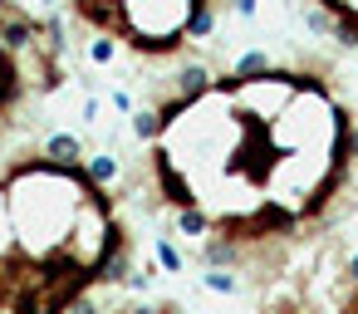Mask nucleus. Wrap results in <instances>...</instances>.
<instances>
[{"mask_svg": "<svg viewBox=\"0 0 358 314\" xmlns=\"http://www.w3.org/2000/svg\"><path fill=\"white\" fill-rule=\"evenodd\" d=\"M324 10V20L334 25V45L338 50H358V0H294V10Z\"/></svg>", "mask_w": 358, "mask_h": 314, "instance_id": "obj_1", "label": "nucleus"}, {"mask_svg": "<svg viewBox=\"0 0 358 314\" xmlns=\"http://www.w3.org/2000/svg\"><path fill=\"white\" fill-rule=\"evenodd\" d=\"M69 6H74V15H79V20H84L94 35H99V30H103V20L113 15V6H118V0H69ZM201 6H206L211 15H221V10H231V0H201Z\"/></svg>", "mask_w": 358, "mask_h": 314, "instance_id": "obj_2", "label": "nucleus"}, {"mask_svg": "<svg viewBox=\"0 0 358 314\" xmlns=\"http://www.w3.org/2000/svg\"><path fill=\"white\" fill-rule=\"evenodd\" d=\"M45 152H50L55 162H84V143H79L74 133H50V138H45Z\"/></svg>", "mask_w": 358, "mask_h": 314, "instance_id": "obj_3", "label": "nucleus"}, {"mask_svg": "<svg viewBox=\"0 0 358 314\" xmlns=\"http://www.w3.org/2000/svg\"><path fill=\"white\" fill-rule=\"evenodd\" d=\"M84 167H89V177H94L99 187H113V182L123 177V162H118L113 152H94V157H89Z\"/></svg>", "mask_w": 358, "mask_h": 314, "instance_id": "obj_4", "label": "nucleus"}, {"mask_svg": "<svg viewBox=\"0 0 358 314\" xmlns=\"http://www.w3.org/2000/svg\"><path fill=\"white\" fill-rule=\"evenodd\" d=\"M177 231L187 241H201V236H211V216L201 206H187V211H177Z\"/></svg>", "mask_w": 358, "mask_h": 314, "instance_id": "obj_5", "label": "nucleus"}, {"mask_svg": "<svg viewBox=\"0 0 358 314\" xmlns=\"http://www.w3.org/2000/svg\"><path fill=\"white\" fill-rule=\"evenodd\" d=\"M201 285H206V290H211V294H226V299H231V294H236V290H241V280H236V275H231V270H221V265H211V270H206V275H201Z\"/></svg>", "mask_w": 358, "mask_h": 314, "instance_id": "obj_6", "label": "nucleus"}, {"mask_svg": "<svg viewBox=\"0 0 358 314\" xmlns=\"http://www.w3.org/2000/svg\"><path fill=\"white\" fill-rule=\"evenodd\" d=\"M157 265H162L167 275H182V255H177V245H172L167 236H157Z\"/></svg>", "mask_w": 358, "mask_h": 314, "instance_id": "obj_7", "label": "nucleus"}, {"mask_svg": "<svg viewBox=\"0 0 358 314\" xmlns=\"http://www.w3.org/2000/svg\"><path fill=\"white\" fill-rule=\"evenodd\" d=\"M69 314H99V304H94V299H89V294H79V299H74V304H69Z\"/></svg>", "mask_w": 358, "mask_h": 314, "instance_id": "obj_8", "label": "nucleus"}, {"mask_svg": "<svg viewBox=\"0 0 358 314\" xmlns=\"http://www.w3.org/2000/svg\"><path fill=\"white\" fill-rule=\"evenodd\" d=\"M343 275H348V285H353V290H358V250H353V255H348V265H343Z\"/></svg>", "mask_w": 358, "mask_h": 314, "instance_id": "obj_9", "label": "nucleus"}, {"mask_svg": "<svg viewBox=\"0 0 358 314\" xmlns=\"http://www.w3.org/2000/svg\"><path fill=\"white\" fill-rule=\"evenodd\" d=\"M118 314H162L157 304H133V309H118Z\"/></svg>", "mask_w": 358, "mask_h": 314, "instance_id": "obj_10", "label": "nucleus"}, {"mask_svg": "<svg viewBox=\"0 0 358 314\" xmlns=\"http://www.w3.org/2000/svg\"><path fill=\"white\" fill-rule=\"evenodd\" d=\"M157 309H162V314H187L182 304H157Z\"/></svg>", "mask_w": 358, "mask_h": 314, "instance_id": "obj_11", "label": "nucleus"}]
</instances>
